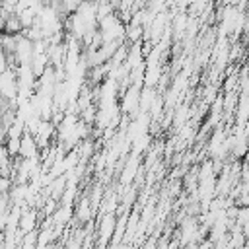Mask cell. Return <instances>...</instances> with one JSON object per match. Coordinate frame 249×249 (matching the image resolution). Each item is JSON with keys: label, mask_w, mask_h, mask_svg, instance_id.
I'll use <instances>...</instances> for the list:
<instances>
[{"label": "cell", "mask_w": 249, "mask_h": 249, "mask_svg": "<svg viewBox=\"0 0 249 249\" xmlns=\"http://www.w3.org/2000/svg\"><path fill=\"white\" fill-rule=\"evenodd\" d=\"M115 222H117V218H115L113 214H107V216L101 220V226H99V243H101V245H107L109 239L113 237Z\"/></svg>", "instance_id": "obj_1"}, {"label": "cell", "mask_w": 249, "mask_h": 249, "mask_svg": "<svg viewBox=\"0 0 249 249\" xmlns=\"http://www.w3.org/2000/svg\"><path fill=\"white\" fill-rule=\"evenodd\" d=\"M35 216H37L35 212H21V214H19V220H18L19 230L25 231V233H33V230H35V220H37Z\"/></svg>", "instance_id": "obj_2"}, {"label": "cell", "mask_w": 249, "mask_h": 249, "mask_svg": "<svg viewBox=\"0 0 249 249\" xmlns=\"http://www.w3.org/2000/svg\"><path fill=\"white\" fill-rule=\"evenodd\" d=\"M70 212H72V210H70V206H64V216H70ZM56 216H62V212H58ZM66 220H68V218H56V224H60V222L64 224Z\"/></svg>", "instance_id": "obj_3"}, {"label": "cell", "mask_w": 249, "mask_h": 249, "mask_svg": "<svg viewBox=\"0 0 249 249\" xmlns=\"http://www.w3.org/2000/svg\"><path fill=\"white\" fill-rule=\"evenodd\" d=\"M142 249H158V241H156L154 237H150V239L142 245Z\"/></svg>", "instance_id": "obj_4"}, {"label": "cell", "mask_w": 249, "mask_h": 249, "mask_svg": "<svg viewBox=\"0 0 249 249\" xmlns=\"http://www.w3.org/2000/svg\"><path fill=\"white\" fill-rule=\"evenodd\" d=\"M49 249H54V247H53V245H51V247H49Z\"/></svg>", "instance_id": "obj_5"}, {"label": "cell", "mask_w": 249, "mask_h": 249, "mask_svg": "<svg viewBox=\"0 0 249 249\" xmlns=\"http://www.w3.org/2000/svg\"><path fill=\"white\" fill-rule=\"evenodd\" d=\"M126 249H134V247H126Z\"/></svg>", "instance_id": "obj_6"}]
</instances>
